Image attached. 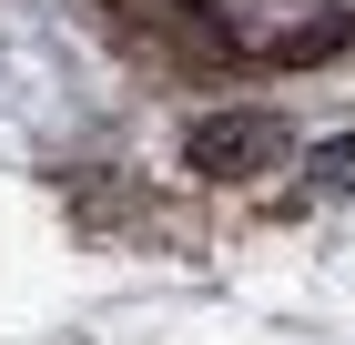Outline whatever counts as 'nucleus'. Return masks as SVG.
Returning a JSON list of instances; mask_svg holds the SVG:
<instances>
[{
    "label": "nucleus",
    "instance_id": "1",
    "mask_svg": "<svg viewBox=\"0 0 355 345\" xmlns=\"http://www.w3.org/2000/svg\"><path fill=\"white\" fill-rule=\"evenodd\" d=\"M183 162L203 183H244L264 162H284V122H274V112H203L183 133Z\"/></svg>",
    "mask_w": 355,
    "mask_h": 345
},
{
    "label": "nucleus",
    "instance_id": "2",
    "mask_svg": "<svg viewBox=\"0 0 355 345\" xmlns=\"http://www.w3.org/2000/svg\"><path fill=\"white\" fill-rule=\"evenodd\" d=\"M304 173H315V193H355V133H345V142H315Z\"/></svg>",
    "mask_w": 355,
    "mask_h": 345
}]
</instances>
